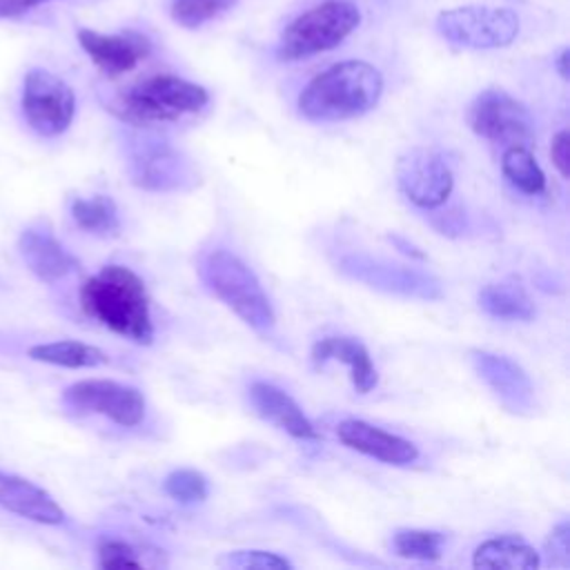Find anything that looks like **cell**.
<instances>
[{
    "mask_svg": "<svg viewBox=\"0 0 570 570\" xmlns=\"http://www.w3.org/2000/svg\"><path fill=\"white\" fill-rule=\"evenodd\" d=\"M80 307L96 323L138 343L154 341L149 296L142 278L125 265H105L80 287Z\"/></svg>",
    "mask_w": 570,
    "mask_h": 570,
    "instance_id": "1",
    "label": "cell"
},
{
    "mask_svg": "<svg viewBox=\"0 0 570 570\" xmlns=\"http://www.w3.org/2000/svg\"><path fill=\"white\" fill-rule=\"evenodd\" d=\"M383 94L381 71L365 60H343L316 73L298 94V114L309 122H338L367 114Z\"/></svg>",
    "mask_w": 570,
    "mask_h": 570,
    "instance_id": "2",
    "label": "cell"
},
{
    "mask_svg": "<svg viewBox=\"0 0 570 570\" xmlns=\"http://www.w3.org/2000/svg\"><path fill=\"white\" fill-rule=\"evenodd\" d=\"M209 102L203 85L174 73H156L118 91L109 102V111L134 127H151L176 122L187 114H198Z\"/></svg>",
    "mask_w": 570,
    "mask_h": 570,
    "instance_id": "3",
    "label": "cell"
},
{
    "mask_svg": "<svg viewBox=\"0 0 570 570\" xmlns=\"http://www.w3.org/2000/svg\"><path fill=\"white\" fill-rule=\"evenodd\" d=\"M203 285L225 303L243 323L265 334L274 327V307L256 274L232 252L212 249L198 261Z\"/></svg>",
    "mask_w": 570,
    "mask_h": 570,
    "instance_id": "4",
    "label": "cell"
},
{
    "mask_svg": "<svg viewBox=\"0 0 570 570\" xmlns=\"http://www.w3.org/2000/svg\"><path fill=\"white\" fill-rule=\"evenodd\" d=\"M361 24V11L347 0H325L296 16L281 33L276 58L294 62L338 47Z\"/></svg>",
    "mask_w": 570,
    "mask_h": 570,
    "instance_id": "5",
    "label": "cell"
},
{
    "mask_svg": "<svg viewBox=\"0 0 570 570\" xmlns=\"http://www.w3.org/2000/svg\"><path fill=\"white\" fill-rule=\"evenodd\" d=\"M519 16L508 7L465 4L436 16V31L443 40L463 49H501L519 36Z\"/></svg>",
    "mask_w": 570,
    "mask_h": 570,
    "instance_id": "6",
    "label": "cell"
},
{
    "mask_svg": "<svg viewBox=\"0 0 570 570\" xmlns=\"http://www.w3.org/2000/svg\"><path fill=\"white\" fill-rule=\"evenodd\" d=\"M336 267L343 276L385 294H396L403 298H419V301L443 298L441 281L434 274L412 265L407 267V265L390 263L383 258H372L363 252H350L338 256Z\"/></svg>",
    "mask_w": 570,
    "mask_h": 570,
    "instance_id": "7",
    "label": "cell"
},
{
    "mask_svg": "<svg viewBox=\"0 0 570 570\" xmlns=\"http://www.w3.org/2000/svg\"><path fill=\"white\" fill-rule=\"evenodd\" d=\"M465 120L470 129L497 145H523L534 140V120L528 107L510 96L505 89H483L468 107Z\"/></svg>",
    "mask_w": 570,
    "mask_h": 570,
    "instance_id": "8",
    "label": "cell"
},
{
    "mask_svg": "<svg viewBox=\"0 0 570 570\" xmlns=\"http://www.w3.org/2000/svg\"><path fill=\"white\" fill-rule=\"evenodd\" d=\"M22 114L27 125L42 138L65 134L76 114L73 89L47 69H29L22 82Z\"/></svg>",
    "mask_w": 570,
    "mask_h": 570,
    "instance_id": "9",
    "label": "cell"
},
{
    "mask_svg": "<svg viewBox=\"0 0 570 570\" xmlns=\"http://www.w3.org/2000/svg\"><path fill=\"white\" fill-rule=\"evenodd\" d=\"M131 183L147 191H178L196 183V169L178 149L160 138H136L129 147Z\"/></svg>",
    "mask_w": 570,
    "mask_h": 570,
    "instance_id": "10",
    "label": "cell"
},
{
    "mask_svg": "<svg viewBox=\"0 0 570 570\" xmlns=\"http://www.w3.org/2000/svg\"><path fill=\"white\" fill-rule=\"evenodd\" d=\"M399 191L421 209H434L443 205L454 187V174L450 163L436 149L412 147L396 160Z\"/></svg>",
    "mask_w": 570,
    "mask_h": 570,
    "instance_id": "11",
    "label": "cell"
},
{
    "mask_svg": "<svg viewBox=\"0 0 570 570\" xmlns=\"http://www.w3.org/2000/svg\"><path fill=\"white\" fill-rule=\"evenodd\" d=\"M62 403L76 412L102 414L122 428L138 425L147 410L140 390L109 379H87L71 383L62 392Z\"/></svg>",
    "mask_w": 570,
    "mask_h": 570,
    "instance_id": "12",
    "label": "cell"
},
{
    "mask_svg": "<svg viewBox=\"0 0 570 570\" xmlns=\"http://www.w3.org/2000/svg\"><path fill=\"white\" fill-rule=\"evenodd\" d=\"M76 38L91 62L109 78L122 76L138 67L151 53V40L134 29L120 33H100L94 29H78Z\"/></svg>",
    "mask_w": 570,
    "mask_h": 570,
    "instance_id": "13",
    "label": "cell"
},
{
    "mask_svg": "<svg viewBox=\"0 0 570 570\" xmlns=\"http://www.w3.org/2000/svg\"><path fill=\"white\" fill-rule=\"evenodd\" d=\"M470 358L476 374L485 381L503 407L517 414L530 412L534 407L532 381L519 363L488 350H472Z\"/></svg>",
    "mask_w": 570,
    "mask_h": 570,
    "instance_id": "14",
    "label": "cell"
},
{
    "mask_svg": "<svg viewBox=\"0 0 570 570\" xmlns=\"http://www.w3.org/2000/svg\"><path fill=\"white\" fill-rule=\"evenodd\" d=\"M336 436L350 450L390 465H410L419 459V448L392 432L361 419H345L336 425Z\"/></svg>",
    "mask_w": 570,
    "mask_h": 570,
    "instance_id": "15",
    "label": "cell"
},
{
    "mask_svg": "<svg viewBox=\"0 0 570 570\" xmlns=\"http://www.w3.org/2000/svg\"><path fill=\"white\" fill-rule=\"evenodd\" d=\"M18 252L42 283H58L78 269L76 256L47 229L27 227L18 238Z\"/></svg>",
    "mask_w": 570,
    "mask_h": 570,
    "instance_id": "16",
    "label": "cell"
},
{
    "mask_svg": "<svg viewBox=\"0 0 570 570\" xmlns=\"http://www.w3.org/2000/svg\"><path fill=\"white\" fill-rule=\"evenodd\" d=\"M249 403L254 412L276 425L278 430L287 432L294 439H318L314 423L307 419V414L301 410V405L281 387L254 381L247 390Z\"/></svg>",
    "mask_w": 570,
    "mask_h": 570,
    "instance_id": "17",
    "label": "cell"
},
{
    "mask_svg": "<svg viewBox=\"0 0 570 570\" xmlns=\"http://www.w3.org/2000/svg\"><path fill=\"white\" fill-rule=\"evenodd\" d=\"M0 505L22 519L45 523V525H58L65 521V510L47 490L31 483L29 479H22L18 474L2 472V470H0Z\"/></svg>",
    "mask_w": 570,
    "mask_h": 570,
    "instance_id": "18",
    "label": "cell"
},
{
    "mask_svg": "<svg viewBox=\"0 0 570 570\" xmlns=\"http://www.w3.org/2000/svg\"><path fill=\"white\" fill-rule=\"evenodd\" d=\"M341 361L350 367L352 385L358 394H367L376 387L379 374L370 358L367 347L354 336H325L312 345V361L323 365L327 361Z\"/></svg>",
    "mask_w": 570,
    "mask_h": 570,
    "instance_id": "19",
    "label": "cell"
},
{
    "mask_svg": "<svg viewBox=\"0 0 570 570\" xmlns=\"http://www.w3.org/2000/svg\"><path fill=\"white\" fill-rule=\"evenodd\" d=\"M539 552L519 534H499L474 548L472 566L490 570H537Z\"/></svg>",
    "mask_w": 570,
    "mask_h": 570,
    "instance_id": "20",
    "label": "cell"
},
{
    "mask_svg": "<svg viewBox=\"0 0 570 570\" xmlns=\"http://www.w3.org/2000/svg\"><path fill=\"white\" fill-rule=\"evenodd\" d=\"M479 307L499 321H532L537 309L528 292L517 283H488L479 289Z\"/></svg>",
    "mask_w": 570,
    "mask_h": 570,
    "instance_id": "21",
    "label": "cell"
},
{
    "mask_svg": "<svg viewBox=\"0 0 570 570\" xmlns=\"http://www.w3.org/2000/svg\"><path fill=\"white\" fill-rule=\"evenodd\" d=\"M29 358L60 365V367H98L109 363L107 352H102L96 345L82 343V341H53V343H38L29 347Z\"/></svg>",
    "mask_w": 570,
    "mask_h": 570,
    "instance_id": "22",
    "label": "cell"
},
{
    "mask_svg": "<svg viewBox=\"0 0 570 570\" xmlns=\"http://www.w3.org/2000/svg\"><path fill=\"white\" fill-rule=\"evenodd\" d=\"M71 218L80 229L96 236H118L120 232L118 207L105 194H96L89 198H73Z\"/></svg>",
    "mask_w": 570,
    "mask_h": 570,
    "instance_id": "23",
    "label": "cell"
},
{
    "mask_svg": "<svg viewBox=\"0 0 570 570\" xmlns=\"http://www.w3.org/2000/svg\"><path fill=\"white\" fill-rule=\"evenodd\" d=\"M501 171L508 178V183L521 194L537 196L546 189V174L539 167L537 158L532 156L530 147H523V145L505 147L501 156Z\"/></svg>",
    "mask_w": 570,
    "mask_h": 570,
    "instance_id": "24",
    "label": "cell"
},
{
    "mask_svg": "<svg viewBox=\"0 0 570 570\" xmlns=\"http://www.w3.org/2000/svg\"><path fill=\"white\" fill-rule=\"evenodd\" d=\"M445 534L439 530L423 528H401L392 534V550L403 559L436 561L443 554Z\"/></svg>",
    "mask_w": 570,
    "mask_h": 570,
    "instance_id": "25",
    "label": "cell"
},
{
    "mask_svg": "<svg viewBox=\"0 0 570 570\" xmlns=\"http://www.w3.org/2000/svg\"><path fill=\"white\" fill-rule=\"evenodd\" d=\"M238 0H171L169 16L185 29H198L205 22L229 11Z\"/></svg>",
    "mask_w": 570,
    "mask_h": 570,
    "instance_id": "26",
    "label": "cell"
},
{
    "mask_svg": "<svg viewBox=\"0 0 570 570\" xmlns=\"http://www.w3.org/2000/svg\"><path fill=\"white\" fill-rule=\"evenodd\" d=\"M163 488L174 501H178L183 505L200 503L209 494L207 476L198 470H191V468H178V470L169 472L163 481Z\"/></svg>",
    "mask_w": 570,
    "mask_h": 570,
    "instance_id": "27",
    "label": "cell"
},
{
    "mask_svg": "<svg viewBox=\"0 0 570 570\" xmlns=\"http://www.w3.org/2000/svg\"><path fill=\"white\" fill-rule=\"evenodd\" d=\"M218 566L223 568H240V570H289L292 563L267 550H234L218 559Z\"/></svg>",
    "mask_w": 570,
    "mask_h": 570,
    "instance_id": "28",
    "label": "cell"
},
{
    "mask_svg": "<svg viewBox=\"0 0 570 570\" xmlns=\"http://www.w3.org/2000/svg\"><path fill=\"white\" fill-rule=\"evenodd\" d=\"M98 563L102 568H140L142 566V561L138 559V552L120 539H105L98 546Z\"/></svg>",
    "mask_w": 570,
    "mask_h": 570,
    "instance_id": "29",
    "label": "cell"
},
{
    "mask_svg": "<svg viewBox=\"0 0 570 570\" xmlns=\"http://www.w3.org/2000/svg\"><path fill=\"white\" fill-rule=\"evenodd\" d=\"M546 552L550 557V563L561 568L570 566V523L568 521H561L552 528L546 541Z\"/></svg>",
    "mask_w": 570,
    "mask_h": 570,
    "instance_id": "30",
    "label": "cell"
},
{
    "mask_svg": "<svg viewBox=\"0 0 570 570\" xmlns=\"http://www.w3.org/2000/svg\"><path fill=\"white\" fill-rule=\"evenodd\" d=\"M550 158H552V165L557 167V171H559L563 178H568V176H570V134H568V129H561V131L552 138Z\"/></svg>",
    "mask_w": 570,
    "mask_h": 570,
    "instance_id": "31",
    "label": "cell"
},
{
    "mask_svg": "<svg viewBox=\"0 0 570 570\" xmlns=\"http://www.w3.org/2000/svg\"><path fill=\"white\" fill-rule=\"evenodd\" d=\"M51 0H0V18H16Z\"/></svg>",
    "mask_w": 570,
    "mask_h": 570,
    "instance_id": "32",
    "label": "cell"
},
{
    "mask_svg": "<svg viewBox=\"0 0 570 570\" xmlns=\"http://www.w3.org/2000/svg\"><path fill=\"white\" fill-rule=\"evenodd\" d=\"M387 240H390V243H392L401 254H405V256H410V258H416V261H423V258H425V254H423L416 245L407 243L403 236L392 234V236H387Z\"/></svg>",
    "mask_w": 570,
    "mask_h": 570,
    "instance_id": "33",
    "label": "cell"
},
{
    "mask_svg": "<svg viewBox=\"0 0 570 570\" xmlns=\"http://www.w3.org/2000/svg\"><path fill=\"white\" fill-rule=\"evenodd\" d=\"M568 47H563L561 51H559V56H557V60H554V67H557V71H559V76L563 78V80H568Z\"/></svg>",
    "mask_w": 570,
    "mask_h": 570,
    "instance_id": "34",
    "label": "cell"
}]
</instances>
